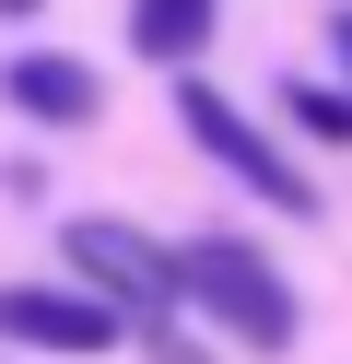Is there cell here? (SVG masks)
<instances>
[{
	"mask_svg": "<svg viewBox=\"0 0 352 364\" xmlns=\"http://www.w3.org/2000/svg\"><path fill=\"white\" fill-rule=\"evenodd\" d=\"M176 294H200V317L223 341H247V353H294V329H305V317H294V282H282L247 235H200L176 259Z\"/></svg>",
	"mask_w": 352,
	"mask_h": 364,
	"instance_id": "obj_1",
	"label": "cell"
},
{
	"mask_svg": "<svg viewBox=\"0 0 352 364\" xmlns=\"http://www.w3.org/2000/svg\"><path fill=\"white\" fill-rule=\"evenodd\" d=\"M176 118H188V141H200L211 165L235 176V188H258V200H270V212H317V200H305V176L282 165L270 141H258V118H235V106L211 95V82H188V95H176Z\"/></svg>",
	"mask_w": 352,
	"mask_h": 364,
	"instance_id": "obj_2",
	"label": "cell"
},
{
	"mask_svg": "<svg viewBox=\"0 0 352 364\" xmlns=\"http://www.w3.org/2000/svg\"><path fill=\"white\" fill-rule=\"evenodd\" d=\"M117 317L106 294H47V282H0V341H36V353H117Z\"/></svg>",
	"mask_w": 352,
	"mask_h": 364,
	"instance_id": "obj_3",
	"label": "cell"
},
{
	"mask_svg": "<svg viewBox=\"0 0 352 364\" xmlns=\"http://www.w3.org/2000/svg\"><path fill=\"white\" fill-rule=\"evenodd\" d=\"M70 259L106 282V306L129 294V317H153V306H176V259L164 247H141L129 223H70Z\"/></svg>",
	"mask_w": 352,
	"mask_h": 364,
	"instance_id": "obj_4",
	"label": "cell"
},
{
	"mask_svg": "<svg viewBox=\"0 0 352 364\" xmlns=\"http://www.w3.org/2000/svg\"><path fill=\"white\" fill-rule=\"evenodd\" d=\"M0 82H12V106H23V118H59V129H82L94 106H106V82H94L82 59H47V48H36V59H12Z\"/></svg>",
	"mask_w": 352,
	"mask_h": 364,
	"instance_id": "obj_5",
	"label": "cell"
},
{
	"mask_svg": "<svg viewBox=\"0 0 352 364\" xmlns=\"http://www.w3.org/2000/svg\"><path fill=\"white\" fill-rule=\"evenodd\" d=\"M211 12H223V0H129V36H141V59H200Z\"/></svg>",
	"mask_w": 352,
	"mask_h": 364,
	"instance_id": "obj_6",
	"label": "cell"
},
{
	"mask_svg": "<svg viewBox=\"0 0 352 364\" xmlns=\"http://www.w3.org/2000/svg\"><path fill=\"white\" fill-rule=\"evenodd\" d=\"M282 106H294L317 141H352V95H329V82H305V71H294V82H282Z\"/></svg>",
	"mask_w": 352,
	"mask_h": 364,
	"instance_id": "obj_7",
	"label": "cell"
},
{
	"mask_svg": "<svg viewBox=\"0 0 352 364\" xmlns=\"http://www.w3.org/2000/svg\"><path fill=\"white\" fill-rule=\"evenodd\" d=\"M341 59H352V12H341Z\"/></svg>",
	"mask_w": 352,
	"mask_h": 364,
	"instance_id": "obj_8",
	"label": "cell"
},
{
	"mask_svg": "<svg viewBox=\"0 0 352 364\" xmlns=\"http://www.w3.org/2000/svg\"><path fill=\"white\" fill-rule=\"evenodd\" d=\"M0 12H36V0H0Z\"/></svg>",
	"mask_w": 352,
	"mask_h": 364,
	"instance_id": "obj_9",
	"label": "cell"
}]
</instances>
